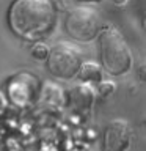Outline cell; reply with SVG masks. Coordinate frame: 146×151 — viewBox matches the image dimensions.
<instances>
[{"instance_id":"2","label":"cell","mask_w":146,"mask_h":151,"mask_svg":"<svg viewBox=\"0 0 146 151\" xmlns=\"http://www.w3.org/2000/svg\"><path fill=\"white\" fill-rule=\"evenodd\" d=\"M101 61L110 74L121 76L132 66V55L121 33L113 27H105L99 32Z\"/></svg>"},{"instance_id":"8","label":"cell","mask_w":146,"mask_h":151,"mask_svg":"<svg viewBox=\"0 0 146 151\" xmlns=\"http://www.w3.org/2000/svg\"><path fill=\"white\" fill-rule=\"evenodd\" d=\"M47 54H49V47H47L46 44H41V42L35 44L33 49H31V55L35 57L36 60H46Z\"/></svg>"},{"instance_id":"3","label":"cell","mask_w":146,"mask_h":151,"mask_svg":"<svg viewBox=\"0 0 146 151\" xmlns=\"http://www.w3.org/2000/svg\"><path fill=\"white\" fill-rule=\"evenodd\" d=\"M46 60L49 73L58 79L74 77L83 63L79 47H75L68 41H60L52 46Z\"/></svg>"},{"instance_id":"1","label":"cell","mask_w":146,"mask_h":151,"mask_svg":"<svg viewBox=\"0 0 146 151\" xmlns=\"http://www.w3.org/2000/svg\"><path fill=\"white\" fill-rule=\"evenodd\" d=\"M55 21L52 0H14L8 9L9 27L24 40H41L54 28Z\"/></svg>"},{"instance_id":"6","label":"cell","mask_w":146,"mask_h":151,"mask_svg":"<svg viewBox=\"0 0 146 151\" xmlns=\"http://www.w3.org/2000/svg\"><path fill=\"white\" fill-rule=\"evenodd\" d=\"M68 101L74 112L83 113L91 107L94 101V90L88 83H75L68 91Z\"/></svg>"},{"instance_id":"5","label":"cell","mask_w":146,"mask_h":151,"mask_svg":"<svg viewBox=\"0 0 146 151\" xmlns=\"http://www.w3.org/2000/svg\"><path fill=\"white\" fill-rule=\"evenodd\" d=\"M132 140L129 123L121 118L112 120L104 131V151H126Z\"/></svg>"},{"instance_id":"10","label":"cell","mask_w":146,"mask_h":151,"mask_svg":"<svg viewBox=\"0 0 146 151\" xmlns=\"http://www.w3.org/2000/svg\"><path fill=\"white\" fill-rule=\"evenodd\" d=\"M138 73H140V79H141V80H145V65H141V66H140Z\"/></svg>"},{"instance_id":"9","label":"cell","mask_w":146,"mask_h":151,"mask_svg":"<svg viewBox=\"0 0 146 151\" xmlns=\"http://www.w3.org/2000/svg\"><path fill=\"white\" fill-rule=\"evenodd\" d=\"M115 91V83L113 82H101L97 87V93L101 94L102 98H107L108 94H112Z\"/></svg>"},{"instance_id":"7","label":"cell","mask_w":146,"mask_h":151,"mask_svg":"<svg viewBox=\"0 0 146 151\" xmlns=\"http://www.w3.org/2000/svg\"><path fill=\"white\" fill-rule=\"evenodd\" d=\"M77 74L80 76V79L83 82H101L102 80V68L94 61L82 63Z\"/></svg>"},{"instance_id":"12","label":"cell","mask_w":146,"mask_h":151,"mask_svg":"<svg viewBox=\"0 0 146 151\" xmlns=\"http://www.w3.org/2000/svg\"><path fill=\"white\" fill-rule=\"evenodd\" d=\"M3 107V98H2V94H0V109Z\"/></svg>"},{"instance_id":"4","label":"cell","mask_w":146,"mask_h":151,"mask_svg":"<svg viewBox=\"0 0 146 151\" xmlns=\"http://www.w3.org/2000/svg\"><path fill=\"white\" fill-rule=\"evenodd\" d=\"M64 28L71 38L77 41L88 42L99 35L102 28V21L97 11L88 6L72 8L66 16Z\"/></svg>"},{"instance_id":"11","label":"cell","mask_w":146,"mask_h":151,"mask_svg":"<svg viewBox=\"0 0 146 151\" xmlns=\"http://www.w3.org/2000/svg\"><path fill=\"white\" fill-rule=\"evenodd\" d=\"M79 2H101V0H79Z\"/></svg>"},{"instance_id":"13","label":"cell","mask_w":146,"mask_h":151,"mask_svg":"<svg viewBox=\"0 0 146 151\" xmlns=\"http://www.w3.org/2000/svg\"><path fill=\"white\" fill-rule=\"evenodd\" d=\"M115 2H116L118 5H121V3H124V2H126V0H115Z\"/></svg>"}]
</instances>
